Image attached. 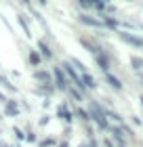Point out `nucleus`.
Segmentation results:
<instances>
[{
  "label": "nucleus",
  "mask_w": 143,
  "mask_h": 147,
  "mask_svg": "<svg viewBox=\"0 0 143 147\" xmlns=\"http://www.w3.org/2000/svg\"><path fill=\"white\" fill-rule=\"evenodd\" d=\"M78 42H80V44H82V46H84V49H86L88 53H91V55H93V57H95V55H99V53H101V51H103V49H101V44L97 42V40H93V38H86V36H80V38H78Z\"/></svg>",
  "instance_id": "obj_3"
},
{
  "label": "nucleus",
  "mask_w": 143,
  "mask_h": 147,
  "mask_svg": "<svg viewBox=\"0 0 143 147\" xmlns=\"http://www.w3.org/2000/svg\"><path fill=\"white\" fill-rule=\"evenodd\" d=\"M88 118H91V120L99 126L101 130H110V122H107V116H105L103 107H101L97 101H93L91 105H88Z\"/></svg>",
  "instance_id": "obj_1"
},
{
  "label": "nucleus",
  "mask_w": 143,
  "mask_h": 147,
  "mask_svg": "<svg viewBox=\"0 0 143 147\" xmlns=\"http://www.w3.org/2000/svg\"><path fill=\"white\" fill-rule=\"evenodd\" d=\"M38 53H40V57H42V59H46V61H53V57H55V55H53V51H51V44L49 42H46V40L42 38V40H38Z\"/></svg>",
  "instance_id": "obj_9"
},
{
  "label": "nucleus",
  "mask_w": 143,
  "mask_h": 147,
  "mask_svg": "<svg viewBox=\"0 0 143 147\" xmlns=\"http://www.w3.org/2000/svg\"><path fill=\"white\" fill-rule=\"evenodd\" d=\"M25 141H28V143H36V141H38V139H36V132L28 128V132H25Z\"/></svg>",
  "instance_id": "obj_20"
},
{
  "label": "nucleus",
  "mask_w": 143,
  "mask_h": 147,
  "mask_svg": "<svg viewBox=\"0 0 143 147\" xmlns=\"http://www.w3.org/2000/svg\"><path fill=\"white\" fill-rule=\"evenodd\" d=\"M74 116L80 118V122H84V124L91 122V118H88V111H86V109H82V107H78L76 111H74Z\"/></svg>",
  "instance_id": "obj_15"
},
{
  "label": "nucleus",
  "mask_w": 143,
  "mask_h": 147,
  "mask_svg": "<svg viewBox=\"0 0 143 147\" xmlns=\"http://www.w3.org/2000/svg\"><path fill=\"white\" fill-rule=\"evenodd\" d=\"M13 135L17 137V141H23V139H25V132L21 128H17V126H13Z\"/></svg>",
  "instance_id": "obj_19"
},
{
  "label": "nucleus",
  "mask_w": 143,
  "mask_h": 147,
  "mask_svg": "<svg viewBox=\"0 0 143 147\" xmlns=\"http://www.w3.org/2000/svg\"><path fill=\"white\" fill-rule=\"evenodd\" d=\"M141 105H143V95H141Z\"/></svg>",
  "instance_id": "obj_26"
},
{
  "label": "nucleus",
  "mask_w": 143,
  "mask_h": 147,
  "mask_svg": "<svg viewBox=\"0 0 143 147\" xmlns=\"http://www.w3.org/2000/svg\"><path fill=\"white\" fill-rule=\"evenodd\" d=\"M131 118H133V124H139L141 126V118L139 116H131Z\"/></svg>",
  "instance_id": "obj_21"
},
{
  "label": "nucleus",
  "mask_w": 143,
  "mask_h": 147,
  "mask_svg": "<svg viewBox=\"0 0 143 147\" xmlns=\"http://www.w3.org/2000/svg\"><path fill=\"white\" fill-rule=\"evenodd\" d=\"M67 95H70L74 101H78V103H82V101H84V95H80V92L74 88V86H70V88H67Z\"/></svg>",
  "instance_id": "obj_16"
},
{
  "label": "nucleus",
  "mask_w": 143,
  "mask_h": 147,
  "mask_svg": "<svg viewBox=\"0 0 143 147\" xmlns=\"http://www.w3.org/2000/svg\"><path fill=\"white\" fill-rule=\"evenodd\" d=\"M139 78H141V80H143V74H139Z\"/></svg>",
  "instance_id": "obj_25"
},
{
  "label": "nucleus",
  "mask_w": 143,
  "mask_h": 147,
  "mask_svg": "<svg viewBox=\"0 0 143 147\" xmlns=\"http://www.w3.org/2000/svg\"><path fill=\"white\" fill-rule=\"evenodd\" d=\"M103 76H105V82L110 84L116 92H120V90H122V82H120V78H116L112 71H110V74H103Z\"/></svg>",
  "instance_id": "obj_12"
},
{
  "label": "nucleus",
  "mask_w": 143,
  "mask_h": 147,
  "mask_svg": "<svg viewBox=\"0 0 143 147\" xmlns=\"http://www.w3.org/2000/svg\"><path fill=\"white\" fill-rule=\"evenodd\" d=\"M78 147H86V145H78Z\"/></svg>",
  "instance_id": "obj_27"
},
{
  "label": "nucleus",
  "mask_w": 143,
  "mask_h": 147,
  "mask_svg": "<svg viewBox=\"0 0 143 147\" xmlns=\"http://www.w3.org/2000/svg\"><path fill=\"white\" fill-rule=\"evenodd\" d=\"M28 61H30V65L32 67H38L40 63H42V57H40V53L36 51V49H30V55H28Z\"/></svg>",
  "instance_id": "obj_13"
},
{
  "label": "nucleus",
  "mask_w": 143,
  "mask_h": 147,
  "mask_svg": "<svg viewBox=\"0 0 143 147\" xmlns=\"http://www.w3.org/2000/svg\"><path fill=\"white\" fill-rule=\"evenodd\" d=\"M17 21H19V25H21L23 28V32H25V36H32V30H30V23H28V19H25V15H21V13H19L17 15Z\"/></svg>",
  "instance_id": "obj_14"
},
{
  "label": "nucleus",
  "mask_w": 143,
  "mask_h": 147,
  "mask_svg": "<svg viewBox=\"0 0 143 147\" xmlns=\"http://www.w3.org/2000/svg\"><path fill=\"white\" fill-rule=\"evenodd\" d=\"M141 30H143V25H141Z\"/></svg>",
  "instance_id": "obj_28"
},
{
  "label": "nucleus",
  "mask_w": 143,
  "mask_h": 147,
  "mask_svg": "<svg viewBox=\"0 0 143 147\" xmlns=\"http://www.w3.org/2000/svg\"><path fill=\"white\" fill-rule=\"evenodd\" d=\"M4 103H6V97L2 95V92H0V105H4Z\"/></svg>",
  "instance_id": "obj_22"
},
{
  "label": "nucleus",
  "mask_w": 143,
  "mask_h": 147,
  "mask_svg": "<svg viewBox=\"0 0 143 147\" xmlns=\"http://www.w3.org/2000/svg\"><path fill=\"white\" fill-rule=\"evenodd\" d=\"M78 21L82 23V25H88V28H105L101 19L93 17V15H86V13H80V15H78Z\"/></svg>",
  "instance_id": "obj_7"
},
{
  "label": "nucleus",
  "mask_w": 143,
  "mask_h": 147,
  "mask_svg": "<svg viewBox=\"0 0 143 147\" xmlns=\"http://www.w3.org/2000/svg\"><path fill=\"white\" fill-rule=\"evenodd\" d=\"M53 86H55V90H65L67 92V88H70V80H67V76L63 74V69H61V65H55L53 67Z\"/></svg>",
  "instance_id": "obj_2"
},
{
  "label": "nucleus",
  "mask_w": 143,
  "mask_h": 147,
  "mask_svg": "<svg viewBox=\"0 0 143 147\" xmlns=\"http://www.w3.org/2000/svg\"><path fill=\"white\" fill-rule=\"evenodd\" d=\"M131 65L135 69H143V57H137V55L131 57Z\"/></svg>",
  "instance_id": "obj_17"
},
{
  "label": "nucleus",
  "mask_w": 143,
  "mask_h": 147,
  "mask_svg": "<svg viewBox=\"0 0 143 147\" xmlns=\"http://www.w3.org/2000/svg\"><path fill=\"white\" fill-rule=\"evenodd\" d=\"M32 78L36 80L40 86H44V84H53V74H51L49 69H36V71L32 74Z\"/></svg>",
  "instance_id": "obj_6"
},
{
  "label": "nucleus",
  "mask_w": 143,
  "mask_h": 147,
  "mask_svg": "<svg viewBox=\"0 0 143 147\" xmlns=\"http://www.w3.org/2000/svg\"><path fill=\"white\" fill-rule=\"evenodd\" d=\"M80 80H82V86H84L86 90H95V88L99 86V82H97V80H95V78H93V76H91L88 71L80 74Z\"/></svg>",
  "instance_id": "obj_11"
},
{
  "label": "nucleus",
  "mask_w": 143,
  "mask_h": 147,
  "mask_svg": "<svg viewBox=\"0 0 143 147\" xmlns=\"http://www.w3.org/2000/svg\"><path fill=\"white\" fill-rule=\"evenodd\" d=\"M0 147H13V145H6V143H0Z\"/></svg>",
  "instance_id": "obj_24"
},
{
  "label": "nucleus",
  "mask_w": 143,
  "mask_h": 147,
  "mask_svg": "<svg viewBox=\"0 0 143 147\" xmlns=\"http://www.w3.org/2000/svg\"><path fill=\"white\" fill-rule=\"evenodd\" d=\"M118 36H120L122 42H126L131 46H137V49H143V38L141 36H135L131 32H118Z\"/></svg>",
  "instance_id": "obj_5"
},
{
  "label": "nucleus",
  "mask_w": 143,
  "mask_h": 147,
  "mask_svg": "<svg viewBox=\"0 0 143 147\" xmlns=\"http://www.w3.org/2000/svg\"><path fill=\"white\" fill-rule=\"evenodd\" d=\"M55 145H57V139H53V137H49V139H44V141L38 143V147H55Z\"/></svg>",
  "instance_id": "obj_18"
},
{
  "label": "nucleus",
  "mask_w": 143,
  "mask_h": 147,
  "mask_svg": "<svg viewBox=\"0 0 143 147\" xmlns=\"http://www.w3.org/2000/svg\"><path fill=\"white\" fill-rule=\"evenodd\" d=\"M95 63H97V67L103 71V74H110V67H112V59L107 55L105 51H101L99 55H95Z\"/></svg>",
  "instance_id": "obj_4"
},
{
  "label": "nucleus",
  "mask_w": 143,
  "mask_h": 147,
  "mask_svg": "<svg viewBox=\"0 0 143 147\" xmlns=\"http://www.w3.org/2000/svg\"><path fill=\"white\" fill-rule=\"evenodd\" d=\"M57 118H61V120H63V122H65L67 126L72 124V120H74V113L70 111V105H67V101H63V103H61L59 107H57Z\"/></svg>",
  "instance_id": "obj_8"
},
{
  "label": "nucleus",
  "mask_w": 143,
  "mask_h": 147,
  "mask_svg": "<svg viewBox=\"0 0 143 147\" xmlns=\"http://www.w3.org/2000/svg\"><path fill=\"white\" fill-rule=\"evenodd\" d=\"M57 147H70V143H67V141H61V143H59Z\"/></svg>",
  "instance_id": "obj_23"
},
{
  "label": "nucleus",
  "mask_w": 143,
  "mask_h": 147,
  "mask_svg": "<svg viewBox=\"0 0 143 147\" xmlns=\"http://www.w3.org/2000/svg\"><path fill=\"white\" fill-rule=\"evenodd\" d=\"M19 113H21V107H19V103H17V101H13V99H6V103H4V116H9V118H17Z\"/></svg>",
  "instance_id": "obj_10"
}]
</instances>
